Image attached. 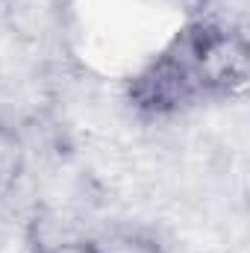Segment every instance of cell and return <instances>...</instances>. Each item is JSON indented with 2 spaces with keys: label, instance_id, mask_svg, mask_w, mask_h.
Masks as SVG:
<instances>
[{
  "label": "cell",
  "instance_id": "obj_4",
  "mask_svg": "<svg viewBox=\"0 0 250 253\" xmlns=\"http://www.w3.org/2000/svg\"><path fill=\"white\" fill-rule=\"evenodd\" d=\"M103 253H165L156 233L147 230H115L100 239Z\"/></svg>",
  "mask_w": 250,
  "mask_h": 253
},
{
  "label": "cell",
  "instance_id": "obj_2",
  "mask_svg": "<svg viewBox=\"0 0 250 253\" xmlns=\"http://www.w3.org/2000/svg\"><path fill=\"white\" fill-rule=\"evenodd\" d=\"M27 251L30 253H103V248H100V239L62 233L53 221H47L44 215L36 212L33 221L27 224Z\"/></svg>",
  "mask_w": 250,
  "mask_h": 253
},
{
  "label": "cell",
  "instance_id": "obj_3",
  "mask_svg": "<svg viewBox=\"0 0 250 253\" xmlns=\"http://www.w3.org/2000/svg\"><path fill=\"white\" fill-rule=\"evenodd\" d=\"M24 165H27V150L21 135L0 121V200L18 189L24 177Z\"/></svg>",
  "mask_w": 250,
  "mask_h": 253
},
{
  "label": "cell",
  "instance_id": "obj_1",
  "mask_svg": "<svg viewBox=\"0 0 250 253\" xmlns=\"http://www.w3.org/2000/svg\"><path fill=\"white\" fill-rule=\"evenodd\" d=\"M250 83L248 36L218 18H191L126 80V103L144 121L183 115L203 103L245 97Z\"/></svg>",
  "mask_w": 250,
  "mask_h": 253
}]
</instances>
